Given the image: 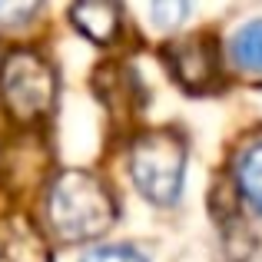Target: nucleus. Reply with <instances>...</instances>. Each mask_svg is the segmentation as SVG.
Instances as JSON below:
<instances>
[{"label": "nucleus", "instance_id": "nucleus-6", "mask_svg": "<svg viewBox=\"0 0 262 262\" xmlns=\"http://www.w3.org/2000/svg\"><path fill=\"white\" fill-rule=\"evenodd\" d=\"M70 20L86 40L106 47L116 40L120 33V7L106 4V0H90V4H77L70 7Z\"/></svg>", "mask_w": 262, "mask_h": 262}, {"label": "nucleus", "instance_id": "nucleus-9", "mask_svg": "<svg viewBox=\"0 0 262 262\" xmlns=\"http://www.w3.org/2000/svg\"><path fill=\"white\" fill-rule=\"evenodd\" d=\"M80 262H149L136 246H120V243H106V246H93L90 252H83Z\"/></svg>", "mask_w": 262, "mask_h": 262}, {"label": "nucleus", "instance_id": "nucleus-8", "mask_svg": "<svg viewBox=\"0 0 262 262\" xmlns=\"http://www.w3.org/2000/svg\"><path fill=\"white\" fill-rule=\"evenodd\" d=\"M236 67H243L246 73H262V20L239 27V33L232 37L229 47Z\"/></svg>", "mask_w": 262, "mask_h": 262}, {"label": "nucleus", "instance_id": "nucleus-10", "mask_svg": "<svg viewBox=\"0 0 262 262\" xmlns=\"http://www.w3.org/2000/svg\"><path fill=\"white\" fill-rule=\"evenodd\" d=\"M40 10V4H20V0H0V30H17L24 27L33 13Z\"/></svg>", "mask_w": 262, "mask_h": 262}, {"label": "nucleus", "instance_id": "nucleus-7", "mask_svg": "<svg viewBox=\"0 0 262 262\" xmlns=\"http://www.w3.org/2000/svg\"><path fill=\"white\" fill-rule=\"evenodd\" d=\"M236 183L243 199L256 212H262V140L249 143L236 160Z\"/></svg>", "mask_w": 262, "mask_h": 262}, {"label": "nucleus", "instance_id": "nucleus-2", "mask_svg": "<svg viewBox=\"0 0 262 262\" xmlns=\"http://www.w3.org/2000/svg\"><path fill=\"white\" fill-rule=\"evenodd\" d=\"M129 179L156 206H173L186 179V140L176 129H149L129 146Z\"/></svg>", "mask_w": 262, "mask_h": 262}, {"label": "nucleus", "instance_id": "nucleus-1", "mask_svg": "<svg viewBox=\"0 0 262 262\" xmlns=\"http://www.w3.org/2000/svg\"><path fill=\"white\" fill-rule=\"evenodd\" d=\"M47 219L57 239L90 243V239H100L116 223V203L100 176L86 169H67L50 183Z\"/></svg>", "mask_w": 262, "mask_h": 262}, {"label": "nucleus", "instance_id": "nucleus-11", "mask_svg": "<svg viewBox=\"0 0 262 262\" xmlns=\"http://www.w3.org/2000/svg\"><path fill=\"white\" fill-rule=\"evenodd\" d=\"M186 13H189V7L179 4V0H173V4H153L149 7V17H153L156 27H163V30H173V27H179L186 20Z\"/></svg>", "mask_w": 262, "mask_h": 262}, {"label": "nucleus", "instance_id": "nucleus-4", "mask_svg": "<svg viewBox=\"0 0 262 262\" xmlns=\"http://www.w3.org/2000/svg\"><path fill=\"white\" fill-rule=\"evenodd\" d=\"M166 63L173 70V80L189 93H206L219 77V50L216 40L206 33L179 40L166 50Z\"/></svg>", "mask_w": 262, "mask_h": 262}, {"label": "nucleus", "instance_id": "nucleus-5", "mask_svg": "<svg viewBox=\"0 0 262 262\" xmlns=\"http://www.w3.org/2000/svg\"><path fill=\"white\" fill-rule=\"evenodd\" d=\"M0 262H53L50 246L30 216L10 212L0 219Z\"/></svg>", "mask_w": 262, "mask_h": 262}, {"label": "nucleus", "instance_id": "nucleus-3", "mask_svg": "<svg viewBox=\"0 0 262 262\" xmlns=\"http://www.w3.org/2000/svg\"><path fill=\"white\" fill-rule=\"evenodd\" d=\"M0 96L13 120L37 123L57 103V73L33 50H13L0 63Z\"/></svg>", "mask_w": 262, "mask_h": 262}]
</instances>
